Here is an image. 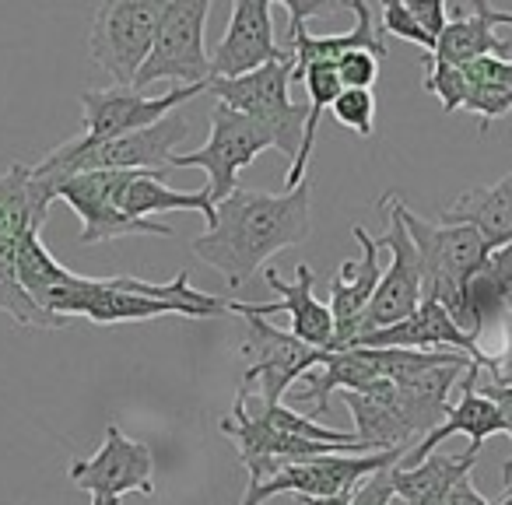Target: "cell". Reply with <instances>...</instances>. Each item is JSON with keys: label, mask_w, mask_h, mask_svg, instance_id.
<instances>
[{"label": "cell", "mask_w": 512, "mask_h": 505, "mask_svg": "<svg viewBox=\"0 0 512 505\" xmlns=\"http://www.w3.org/2000/svg\"><path fill=\"white\" fill-rule=\"evenodd\" d=\"M18 281L43 313L71 323L74 316L116 327V323H144L158 316H186V320H218L232 316V302L197 292L190 271H179L172 281L151 285L141 278H81L67 271L43 242V232H29L18 253Z\"/></svg>", "instance_id": "cell-1"}, {"label": "cell", "mask_w": 512, "mask_h": 505, "mask_svg": "<svg viewBox=\"0 0 512 505\" xmlns=\"http://www.w3.org/2000/svg\"><path fill=\"white\" fill-rule=\"evenodd\" d=\"M313 186L309 179L299 190L260 193L235 190L214 204V225L193 239V253L225 278L228 288H246L264 264L288 246H299L313 232Z\"/></svg>", "instance_id": "cell-2"}, {"label": "cell", "mask_w": 512, "mask_h": 505, "mask_svg": "<svg viewBox=\"0 0 512 505\" xmlns=\"http://www.w3.org/2000/svg\"><path fill=\"white\" fill-rule=\"evenodd\" d=\"M53 200V186L32 176V165L15 162L0 169V313L25 330L67 327V320L43 313L18 281V253L25 235L43 232Z\"/></svg>", "instance_id": "cell-3"}, {"label": "cell", "mask_w": 512, "mask_h": 505, "mask_svg": "<svg viewBox=\"0 0 512 505\" xmlns=\"http://www.w3.org/2000/svg\"><path fill=\"white\" fill-rule=\"evenodd\" d=\"M186 134H190V120L183 109H176L155 127L113 137V141L92 144L85 137H74V141L57 144L43 162L32 165V176L50 183L53 193H57V183L81 176V172H162L169 176L176 144H183Z\"/></svg>", "instance_id": "cell-4"}, {"label": "cell", "mask_w": 512, "mask_h": 505, "mask_svg": "<svg viewBox=\"0 0 512 505\" xmlns=\"http://www.w3.org/2000/svg\"><path fill=\"white\" fill-rule=\"evenodd\" d=\"M400 218L418 249L421 299L439 302L463 330V295H467L470 278L488 264V242L470 225H442V221L432 225V221L418 218L407 204L400 207Z\"/></svg>", "instance_id": "cell-5"}, {"label": "cell", "mask_w": 512, "mask_h": 505, "mask_svg": "<svg viewBox=\"0 0 512 505\" xmlns=\"http://www.w3.org/2000/svg\"><path fill=\"white\" fill-rule=\"evenodd\" d=\"M292 74H295V57L292 50L274 64L260 67V71L246 74L235 81H207V92L218 95L221 106H228L232 113H242L264 127L274 141V151L295 158L302 144V123H306V106L292 102Z\"/></svg>", "instance_id": "cell-6"}, {"label": "cell", "mask_w": 512, "mask_h": 505, "mask_svg": "<svg viewBox=\"0 0 512 505\" xmlns=\"http://www.w3.org/2000/svg\"><path fill=\"white\" fill-rule=\"evenodd\" d=\"M207 18H211L207 0H165L155 43L134 81L137 92L148 95V88L158 81H179V85L211 81V57L204 46Z\"/></svg>", "instance_id": "cell-7"}, {"label": "cell", "mask_w": 512, "mask_h": 505, "mask_svg": "<svg viewBox=\"0 0 512 505\" xmlns=\"http://www.w3.org/2000/svg\"><path fill=\"white\" fill-rule=\"evenodd\" d=\"M246 320V341H242L239 355L246 358V372H242L239 393L260 407H278L285 393L299 383L306 372H313L323 362L327 351H316L292 337L288 330H278L271 320L253 313H239Z\"/></svg>", "instance_id": "cell-8"}, {"label": "cell", "mask_w": 512, "mask_h": 505, "mask_svg": "<svg viewBox=\"0 0 512 505\" xmlns=\"http://www.w3.org/2000/svg\"><path fill=\"white\" fill-rule=\"evenodd\" d=\"M162 0H106L92 18L88 57L113 78V88H134L151 53Z\"/></svg>", "instance_id": "cell-9"}, {"label": "cell", "mask_w": 512, "mask_h": 505, "mask_svg": "<svg viewBox=\"0 0 512 505\" xmlns=\"http://www.w3.org/2000/svg\"><path fill=\"white\" fill-rule=\"evenodd\" d=\"M376 207L386 214V232L372 235V242H376V249L390 253V267H386L383 278H379V288H376V295H372L369 309H365L362 330H358V334L393 327V323L407 320V316L421 306L418 249H414V239L407 235V225H404V218H400L404 200H400L397 193H386V197H379Z\"/></svg>", "instance_id": "cell-10"}, {"label": "cell", "mask_w": 512, "mask_h": 505, "mask_svg": "<svg viewBox=\"0 0 512 505\" xmlns=\"http://www.w3.org/2000/svg\"><path fill=\"white\" fill-rule=\"evenodd\" d=\"M271 148L274 141L264 127H256L249 116L232 113V109L218 102L211 113V134H207V141L200 148L186 151V155L176 151L172 169H204L207 193H211L214 204H221V200L239 190V172Z\"/></svg>", "instance_id": "cell-11"}, {"label": "cell", "mask_w": 512, "mask_h": 505, "mask_svg": "<svg viewBox=\"0 0 512 505\" xmlns=\"http://www.w3.org/2000/svg\"><path fill=\"white\" fill-rule=\"evenodd\" d=\"M400 456H404V449H386V453H327L302 463H288L271 481L246 488L242 505H264L274 495L323 498V495H341V491H355L365 477L397 467Z\"/></svg>", "instance_id": "cell-12"}, {"label": "cell", "mask_w": 512, "mask_h": 505, "mask_svg": "<svg viewBox=\"0 0 512 505\" xmlns=\"http://www.w3.org/2000/svg\"><path fill=\"white\" fill-rule=\"evenodd\" d=\"M134 172H81L64 183H57V200H64L74 214L81 218V242H113L127 235H158L172 239V225L155 218H127L120 211V190Z\"/></svg>", "instance_id": "cell-13"}, {"label": "cell", "mask_w": 512, "mask_h": 505, "mask_svg": "<svg viewBox=\"0 0 512 505\" xmlns=\"http://www.w3.org/2000/svg\"><path fill=\"white\" fill-rule=\"evenodd\" d=\"M67 477L74 488L92 495V505H120L130 491L155 495V456L144 442L123 435V428L109 421L102 446L85 460H74Z\"/></svg>", "instance_id": "cell-14"}, {"label": "cell", "mask_w": 512, "mask_h": 505, "mask_svg": "<svg viewBox=\"0 0 512 505\" xmlns=\"http://www.w3.org/2000/svg\"><path fill=\"white\" fill-rule=\"evenodd\" d=\"M204 92L207 85H172L162 95H144L137 88H88L81 92V109H85V134L81 137L99 144L155 127L158 120H165Z\"/></svg>", "instance_id": "cell-15"}, {"label": "cell", "mask_w": 512, "mask_h": 505, "mask_svg": "<svg viewBox=\"0 0 512 505\" xmlns=\"http://www.w3.org/2000/svg\"><path fill=\"white\" fill-rule=\"evenodd\" d=\"M288 53L274 39V4L271 0H235L228 29L211 53V78L235 81L260 67L274 64Z\"/></svg>", "instance_id": "cell-16"}, {"label": "cell", "mask_w": 512, "mask_h": 505, "mask_svg": "<svg viewBox=\"0 0 512 505\" xmlns=\"http://www.w3.org/2000/svg\"><path fill=\"white\" fill-rule=\"evenodd\" d=\"M264 281L281 295L278 302H260V306H249V302H232V316L239 313H253V316H274V313H288L292 320V337H299L302 344L316 351H334V316L330 306H323L316 299V274L309 264L295 267V281H285L281 271L264 267Z\"/></svg>", "instance_id": "cell-17"}, {"label": "cell", "mask_w": 512, "mask_h": 505, "mask_svg": "<svg viewBox=\"0 0 512 505\" xmlns=\"http://www.w3.org/2000/svg\"><path fill=\"white\" fill-rule=\"evenodd\" d=\"M351 348H404V351H442L453 348L456 355H467L470 362L484 365V351L467 330L456 327V320L439 306V302L421 299L407 320L393 323L386 330H372V334H358Z\"/></svg>", "instance_id": "cell-18"}, {"label": "cell", "mask_w": 512, "mask_h": 505, "mask_svg": "<svg viewBox=\"0 0 512 505\" xmlns=\"http://www.w3.org/2000/svg\"><path fill=\"white\" fill-rule=\"evenodd\" d=\"M498 25H512V11H498L491 4H477V0L460 4V8H453V18L435 39V50L428 57L449 67H470L484 57L509 60L512 43L498 36Z\"/></svg>", "instance_id": "cell-19"}, {"label": "cell", "mask_w": 512, "mask_h": 505, "mask_svg": "<svg viewBox=\"0 0 512 505\" xmlns=\"http://www.w3.org/2000/svg\"><path fill=\"white\" fill-rule=\"evenodd\" d=\"M351 235L362 246V257L344 260L341 271L330 278V316H334V351L351 348V341L362 330V316L369 309L372 295L383 278V264H379V249L372 235L362 225L351 228Z\"/></svg>", "instance_id": "cell-20"}, {"label": "cell", "mask_w": 512, "mask_h": 505, "mask_svg": "<svg viewBox=\"0 0 512 505\" xmlns=\"http://www.w3.org/2000/svg\"><path fill=\"white\" fill-rule=\"evenodd\" d=\"M344 11H351L358 22L351 32H337V36H313L306 18L288 15L292 18V43H288V50H292V57H295L292 81H299V74L306 71V67L337 64V60L348 57V53H355V50L372 53L379 64L390 57V46H386L383 29H376V11H372L369 4H362V0H344Z\"/></svg>", "instance_id": "cell-21"}, {"label": "cell", "mask_w": 512, "mask_h": 505, "mask_svg": "<svg viewBox=\"0 0 512 505\" xmlns=\"http://www.w3.org/2000/svg\"><path fill=\"white\" fill-rule=\"evenodd\" d=\"M477 379H481V365L470 362V369L463 372V379H460V400L449 407L446 421H442L439 428H432L425 439L414 442L411 453L400 456V463H397L400 470L418 467L421 460H428V456H432L435 449H439L442 442L456 432L470 435V449H481L484 439H491V435H505L502 411L495 407V400H488L481 390H477Z\"/></svg>", "instance_id": "cell-22"}, {"label": "cell", "mask_w": 512, "mask_h": 505, "mask_svg": "<svg viewBox=\"0 0 512 505\" xmlns=\"http://www.w3.org/2000/svg\"><path fill=\"white\" fill-rule=\"evenodd\" d=\"M442 225H470L488 249H502L512 239V172L488 186L460 193L453 204L442 211Z\"/></svg>", "instance_id": "cell-23"}, {"label": "cell", "mask_w": 512, "mask_h": 505, "mask_svg": "<svg viewBox=\"0 0 512 505\" xmlns=\"http://www.w3.org/2000/svg\"><path fill=\"white\" fill-rule=\"evenodd\" d=\"M120 211L137 221L155 218V214L165 211H197L207 218V228L214 225V200L207 193V186H200V190H172V186H165L162 172H134L120 190Z\"/></svg>", "instance_id": "cell-24"}, {"label": "cell", "mask_w": 512, "mask_h": 505, "mask_svg": "<svg viewBox=\"0 0 512 505\" xmlns=\"http://www.w3.org/2000/svg\"><path fill=\"white\" fill-rule=\"evenodd\" d=\"M477 453L481 449H467V453H456V456H442L432 453L428 460H421L418 467H393V491L397 498H404L407 505H442V498L449 495L460 477H470L477 463Z\"/></svg>", "instance_id": "cell-25"}, {"label": "cell", "mask_w": 512, "mask_h": 505, "mask_svg": "<svg viewBox=\"0 0 512 505\" xmlns=\"http://www.w3.org/2000/svg\"><path fill=\"white\" fill-rule=\"evenodd\" d=\"M344 407L355 418V439L362 442L369 453H386V449H407L414 442L411 428L400 421L397 411H390L379 400L365 397V393H341Z\"/></svg>", "instance_id": "cell-26"}, {"label": "cell", "mask_w": 512, "mask_h": 505, "mask_svg": "<svg viewBox=\"0 0 512 505\" xmlns=\"http://www.w3.org/2000/svg\"><path fill=\"white\" fill-rule=\"evenodd\" d=\"M467 71V67H463ZM470 78V88H467V99H463V113H474L477 123H481V134H488V127L498 120V116H505L512 109V92L502 85H491V81H481L474 78V74L467 71Z\"/></svg>", "instance_id": "cell-27"}, {"label": "cell", "mask_w": 512, "mask_h": 505, "mask_svg": "<svg viewBox=\"0 0 512 505\" xmlns=\"http://www.w3.org/2000/svg\"><path fill=\"white\" fill-rule=\"evenodd\" d=\"M330 113H334V120L341 127L355 130L358 137L369 141L372 127H376V95L365 92V88H344L334 99V106H330Z\"/></svg>", "instance_id": "cell-28"}, {"label": "cell", "mask_w": 512, "mask_h": 505, "mask_svg": "<svg viewBox=\"0 0 512 505\" xmlns=\"http://www.w3.org/2000/svg\"><path fill=\"white\" fill-rule=\"evenodd\" d=\"M379 29H383V36H400V39H407V43L421 46L425 53L435 50V39L418 29V22L407 15V8L400 0H386L383 4V25H379Z\"/></svg>", "instance_id": "cell-29"}, {"label": "cell", "mask_w": 512, "mask_h": 505, "mask_svg": "<svg viewBox=\"0 0 512 505\" xmlns=\"http://www.w3.org/2000/svg\"><path fill=\"white\" fill-rule=\"evenodd\" d=\"M337 78H341L344 88H365V92H372V85L379 81V60L372 57V53H348V57L337 60Z\"/></svg>", "instance_id": "cell-30"}, {"label": "cell", "mask_w": 512, "mask_h": 505, "mask_svg": "<svg viewBox=\"0 0 512 505\" xmlns=\"http://www.w3.org/2000/svg\"><path fill=\"white\" fill-rule=\"evenodd\" d=\"M407 15L418 22V29L425 32V36L439 39L442 29H446L449 22V8L442 4V0H404Z\"/></svg>", "instance_id": "cell-31"}, {"label": "cell", "mask_w": 512, "mask_h": 505, "mask_svg": "<svg viewBox=\"0 0 512 505\" xmlns=\"http://www.w3.org/2000/svg\"><path fill=\"white\" fill-rule=\"evenodd\" d=\"M390 470H379V474L365 477V481L351 491V505H390L393 495H397V491H393V474H390Z\"/></svg>", "instance_id": "cell-32"}, {"label": "cell", "mask_w": 512, "mask_h": 505, "mask_svg": "<svg viewBox=\"0 0 512 505\" xmlns=\"http://www.w3.org/2000/svg\"><path fill=\"white\" fill-rule=\"evenodd\" d=\"M477 390L488 400H495V407L502 411V421H505V435L512 439V386H495V383L481 386V379H477ZM502 484H505V491H512V456L502 463Z\"/></svg>", "instance_id": "cell-33"}, {"label": "cell", "mask_w": 512, "mask_h": 505, "mask_svg": "<svg viewBox=\"0 0 512 505\" xmlns=\"http://www.w3.org/2000/svg\"><path fill=\"white\" fill-rule=\"evenodd\" d=\"M481 372H488V383L512 386V320H505V344H502V351H491L488 362L481 365Z\"/></svg>", "instance_id": "cell-34"}, {"label": "cell", "mask_w": 512, "mask_h": 505, "mask_svg": "<svg viewBox=\"0 0 512 505\" xmlns=\"http://www.w3.org/2000/svg\"><path fill=\"white\" fill-rule=\"evenodd\" d=\"M467 71L474 74V78L491 81V85H502V88H509V92H512V57L509 60L484 57V60H477V64H470Z\"/></svg>", "instance_id": "cell-35"}, {"label": "cell", "mask_w": 512, "mask_h": 505, "mask_svg": "<svg viewBox=\"0 0 512 505\" xmlns=\"http://www.w3.org/2000/svg\"><path fill=\"white\" fill-rule=\"evenodd\" d=\"M484 271H488L491 278H495L498 285L509 292V288H512V239L505 242L502 249H495V253H491L488 264H484Z\"/></svg>", "instance_id": "cell-36"}, {"label": "cell", "mask_w": 512, "mask_h": 505, "mask_svg": "<svg viewBox=\"0 0 512 505\" xmlns=\"http://www.w3.org/2000/svg\"><path fill=\"white\" fill-rule=\"evenodd\" d=\"M442 505H491V502L474 488V481H470V477H460V481L449 488V495L442 498Z\"/></svg>", "instance_id": "cell-37"}, {"label": "cell", "mask_w": 512, "mask_h": 505, "mask_svg": "<svg viewBox=\"0 0 512 505\" xmlns=\"http://www.w3.org/2000/svg\"><path fill=\"white\" fill-rule=\"evenodd\" d=\"M299 505H351V491H341V495H323V498H299Z\"/></svg>", "instance_id": "cell-38"}, {"label": "cell", "mask_w": 512, "mask_h": 505, "mask_svg": "<svg viewBox=\"0 0 512 505\" xmlns=\"http://www.w3.org/2000/svg\"><path fill=\"white\" fill-rule=\"evenodd\" d=\"M505 320H512V288H509V295H505Z\"/></svg>", "instance_id": "cell-39"}, {"label": "cell", "mask_w": 512, "mask_h": 505, "mask_svg": "<svg viewBox=\"0 0 512 505\" xmlns=\"http://www.w3.org/2000/svg\"><path fill=\"white\" fill-rule=\"evenodd\" d=\"M498 505H512V491H505V498H502Z\"/></svg>", "instance_id": "cell-40"}, {"label": "cell", "mask_w": 512, "mask_h": 505, "mask_svg": "<svg viewBox=\"0 0 512 505\" xmlns=\"http://www.w3.org/2000/svg\"><path fill=\"white\" fill-rule=\"evenodd\" d=\"M390 505H407V502H404V498H397V495H393V502H390Z\"/></svg>", "instance_id": "cell-41"}]
</instances>
